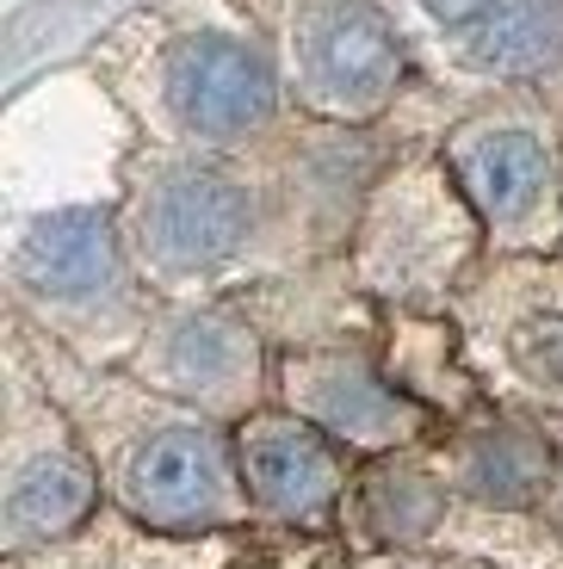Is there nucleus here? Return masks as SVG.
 <instances>
[{"label":"nucleus","mask_w":563,"mask_h":569,"mask_svg":"<svg viewBox=\"0 0 563 569\" xmlns=\"http://www.w3.org/2000/svg\"><path fill=\"white\" fill-rule=\"evenodd\" d=\"M267 229V204L241 168L211 149H180L137 168L125 242L156 284H205L241 267Z\"/></svg>","instance_id":"obj_1"},{"label":"nucleus","mask_w":563,"mask_h":569,"mask_svg":"<svg viewBox=\"0 0 563 569\" xmlns=\"http://www.w3.org/2000/svg\"><path fill=\"white\" fill-rule=\"evenodd\" d=\"M106 489L112 501L156 532H211L248 513V489L236 470V433L211 415L168 402L149 409L106 446Z\"/></svg>","instance_id":"obj_2"},{"label":"nucleus","mask_w":563,"mask_h":569,"mask_svg":"<svg viewBox=\"0 0 563 569\" xmlns=\"http://www.w3.org/2000/svg\"><path fill=\"white\" fill-rule=\"evenodd\" d=\"M142 93H149V118L180 149L229 156L273 130L285 74L236 26H186L149 57Z\"/></svg>","instance_id":"obj_3"},{"label":"nucleus","mask_w":563,"mask_h":569,"mask_svg":"<svg viewBox=\"0 0 563 569\" xmlns=\"http://www.w3.org/2000/svg\"><path fill=\"white\" fill-rule=\"evenodd\" d=\"M477 236L483 223L446 161H415L372 192L359 217V242H353V267L378 298L434 303L446 284L465 279Z\"/></svg>","instance_id":"obj_4"},{"label":"nucleus","mask_w":563,"mask_h":569,"mask_svg":"<svg viewBox=\"0 0 563 569\" xmlns=\"http://www.w3.org/2000/svg\"><path fill=\"white\" fill-rule=\"evenodd\" d=\"M471 199L483 236L507 254H533L563 229V161L545 124L521 112L471 118L446 137L439 156Z\"/></svg>","instance_id":"obj_5"},{"label":"nucleus","mask_w":563,"mask_h":569,"mask_svg":"<svg viewBox=\"0 0 563 569\" xmlns=\"http://www.w3.org/2000/svg\"><path fill=\"white\" fill-rule=\"evenodd\" d=\"M408 50L396 26L366 0H304L285 38V81L297 106L335 124H366L396 100Z\"/></svg>","instance_id":"obj_6"},{"label":"nucleus","mask_w":563,"mask_h":569,"mask_svg":"<svg viewBox=\"0 0 563 569\" xmlns=\"http://www.w3.org/2000/svg\"><path fill=\"white\" fill-rule=\"evenodd\" d=\"M130 267L137 254L125 242V217L93 211V204L31 217L13 242V291L62 328L125 310Z\"/></svg>","instance_id":"obj_7"},{"label":"nucleus","mask_w":563,"mask_h":569,"mask_svg":"<svg viewBox=\"0 0 563 569\" xmlns=\"http://www.w3.org/2000/svg\"><path fill=\"white\" fill-rule=\"evenodd\" d=\"M99 470L57 409L13 397L7 415V470H0V539L7 551L57 545L93 513Z\"/></svg>","instance_id":"obj_8"},{"label":"nucleus","mask_w":563,"mask_h":569,"mask_svg":"<svg viewBox=\"0 0 563 569\" xmlns=\"http://www.w3.org/2000/svg\"><path fill=\"white\" fill-rule=\"evenodd\" d=\"M137 378L156 397L186 402L198 415H254L260 390V341L229 310H174L137 347Z\"/></svg>","instance_id":"obj_9"},{"label":"nucleus","mask_w":563,"mask_h":569,"mask_svg":"<svg viewBox=\"0 0 563 569\" xmlns=\"http://www.w3.org/2000/svg\"><path fill=\"white\" fill-rule=\"evenodd\" d=\"M236 470L248 508L279 527H323L347 496L340 446L292 409H254L236 427Z\"/></svg>","instance_id":"obj_10"},{"label":"nucleus","mask_w":563,"mask_h":569,"mask_svg":"<svg viewBox=\"0 0 563 569\" xmlns=\"http://www.w3.org/2000/svg\"><path fill=\"white\" fill-rule=\"evenodd\" d=\"M285 409L316 421L347 452H403L422 440L427 409L359 353H297L285 359Z\"/></svg>","instance_id":"obj_11"},{"label":"nucleus","mask_w":563,"mask_h":569,"mask_svg":"<svg viewBox=\"0 0 563 569\" xmlns=\"http://www.w3.org/2000/svg\"><path fill=\"white\" fill-rule=\"evenodd\" d=\"M483 353L533 402H563V267H507L471 303Z\"/></svg>","instance_id":"obj_12"},{"label":"nucleus","mask_w":563,"mask_h":569,"mask_svg":"<svg viewBox=\"0 0 563 569\" xmlns=\"http://www.w3.org/2000/svg\"><path fill=\"white\" fill-rule=\"evenodd\" d=\"M551 458L533 433L521 427H495L458 452V483L483 501V508H526L533 496H545Z\"/></svg>","instance_id":"obj_13"},{"label":"nucleus","mask_w":563,"mask_h":569,"mask_svg":"<svg viewBox=\"0 0 563 569\" xmlns=\"http://www.w3.org/2000/svg\"><path fill=\"white\" fill-rule=\"evenodd\" d=\"M359 513H366V532L378 545H422L439 532L446 489L415 465H378L359 489Z\"/></svg>","instance_id":"obj_14"},{"label":"nucleus","mask_w":563,"mask_h":569,"mask_svg":"<svg viewBox=\"0 0 563 569\" xmlns=\"http://www.w3.org/2000/svg\"><path fill=\"white\" fill-rule=\"evenodd\" d=\"M415 7H422V19L439 31V38H446L452 57H465V43L477 38L495 13H502L507 0H415Z\"/></svg>","instance_id":"obj_15"},{"label":"nucleus","mask_w":563,"mask_h":569,"mask_svg":"<svg viewBox=\"0 0 563 569\" xmlns=\"http://www.w3.org/2000/svg\"><path fill=\"white\" fill-rule=\"evenodd\" d=\"M384 569H396V563H384Z\"/></svg>","instance_id":"obj_16"}]
</instances>
